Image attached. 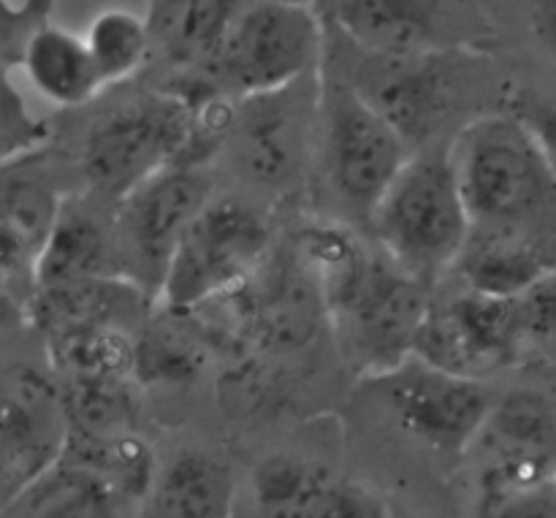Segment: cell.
<instances>
[{
  "label": "cell",
  "mask_w": 556,
  "mask_h": 518,
  "mask_svg": "<svg viewBox=\"0 0 556 518\" xmlns=\"http://www.w3.org/2000/svg\"><path fill=\"white\" fill-rule=\"evenodd\" d=\"M451 161L472 228L556 237V177L510 109L462 125L451 136Z\"/></svg>",
  "instance_id": "cell-1"
},
{
  "label": "cell",
  "mask_w": 556,
  "mask_h": 518,
  "mask_svg": "<svg viewBox=\"0 0 556 518\" xmlns=\"http://www.w3.org/2000/svg\"><path fill=\"white\" fill-rule=\"evenodd\" d=\"M369 228L380 250L410 275L438 286L454 271L472 223L451 161V139L413 152Z\"/></svg>",
  "instance_id": "cell-2"
},
{
  "label": "cell",
  "mask_w": 556,
  "mask_h": 518,
  "mask_svg": "<svg viewBox=\"0 0 556 518\" xmlns=\"http://www.w3.org/2000/svg\"><path fill=\"white\" fill-rule=\"evenodd\" d=\"M79 157L92 193L114 204L163 168L201 166L195 103L161 87L119 103L90 125Z\"/></svg>",
  "instance_id": "cell-3"
},
{
  "label": "cell",
  "mask_w": 556,
  "mask_h": 518,
  "mask_svg": "<svg viewBox=\"0 0 556 518\" xmlns=\"http://www.w3.org/2000/svg\"><path fill=\"white\" fill-rule=\"evenodd\" d=\"M413 152L405 136L351 81H324L318 157L342 223L372 220Z\"/></svg>",
  "instance_id": "cell-4"
},
{
  "label": "cell",
  "mask_w": 556,
  "mask_h": 518,
  "mask_svg": "<svg viewBox=\"0 0 556 518\" xmlns=\"http://www.w3.org/2000/svg\"><path fill=\"white\" fill-rule=\"evenodd\" d=\"M266 217L248 201L215 195L179 242L157 307L190 315L242 291L271 253Z\"/></svg>",
  "instance_id": "cell-5"
},
{
  "label": "cell",
  "mask_w": 556,
  "mask_h": 518,
  "mask_svg": "<svg viewBox=\"0 0 556 518\" xmlns=\"http://www.w3.org/2000/svg\"><path fill=\"white\" fill-rule=\"evenodd\" d=\"M434 288L383 250L375 253L364 280L329 309V329L345 367L358 378L378 380L416 356Z\"/></svg>",
  "instance_id": "cell-6"
},
{
  "label": "cell",
  "mask_w": 556,
  "mask_h": 518,
  "mask_svg": "<svg viewBox=\"0 0 556 518\" xmlns=\"http://www.w3.org/2000/svg\"><path fill=\"white\" fill-rule=\"evenodd\" d=\"M324 25L309 0H248L223 43L212 79L242 98L313 79L324 60Z\"/></svg>",
  "instance_id": "cell-7"
},
{
  "label": "cell",
  "mask_w": 556,
  "mask_h": 518,
  "mask_svg": "<svg viewBox=\"0 0 556 518\" xmlns=\"http://www.w3.org/2000/svg\"><path fill=\"white\" fill-rule=\"evenodd\" d=\"M478 65V49L416 54V58H378L367 54L358 79L351 81L358 96L378 109L413 150L432 144L438 130L470 101Z\"/></svg>",
  "instance_id": "cell-8"
},
{
  "label": "cell",
  "mask_w": 556,
  "mask_h": 518,
  "mask_svg": "<svg viewBox=\"0 0 556 518\" xmlns=\"http://www.w3.org/2000/svg\"><path fill=\"white\" fill-rule=\"evenodd\" d=\"M478 514L556 481V394L510 389L497 396L472 443Z\"/></svg>",
  "instance_id": "cell-9"
},
{
  "label": "cell",
  "mask_w": 556,
  "mask_h": 518,
  "mask_svg": "<svg viewBox=\"0 0 556 518\" xmlns=\"http://www.w3.org/2000/svg\"><path fill=\"white\" fill-rule=\"evenodd\" d=\"M212 177L201 166L163 168L117 204L114 253L125 261V280L155 302L179 242L204 206L215 199Z\"/></svg>",
  "instance_id": "cell-10"
},
{
  "label": "cell",
  "mask_w": 556,
  "mask_h": 518,
  "mask_svg": "<svg viewBox=\"0 0 556 518\" xmlns=\"http://www.w3.org/2000/svg\"><path fill=\"white\" fill-rule=\"evenodd\" d=\"M320 96L313 79L237 103L228 150L237 172L266 190H288L307 172L320 144Z\"/></svg>",
  "instance_id": "cell-11"
},
{
  "label": "cell",
  "mask_w": 556,
  "mask_h": 518,
  "mask_svg": "<svg viewBox=\"0 0 556 518\" xmlns=\"http://www.w3.org/2000/svg\"><path fill=\"white\" fill-rule=\"evenodd\" d=\"M416 356L445 372L486 380L527 358L519 299H500L462 286L434 288Z\"/></svg>",
  "instance_id": "cell-12"
},
{
  "label": "cell",
  "mask_w": 556,
  "mask_h": 518,
  "mask_svg": "<svg viewBox=\"0 0 556 518\" xmlns=\"http://www.w3.org/2000/svg\"><path fill=\"white\" fill-rule=\"evenodd\" d=\"M369 383L383 391L402 432L440 456L470 454L494 405L481 380L445 372L418 356Z\"/></svg>",
  "instance_id": "cell-13"
},
{
  "label": "cell",
  "mask_w": 556,
  "mask_h": 518,
  "mask_svg": "<svg viewBox=\"0 0 556 518\" xmlns=\"http://www.w3.org/2000/svg\"><path fill=\"white\" fill-rule=\"evenodd\" d=\"M342 36L378 58L476 49L481 11L472 0H334Z\"/></svg>",
  "instance_id": "cell-14"
},
{
  "label": "cell",
  "mask_w": 556,
  "mask_h": 518,
  "mask_svg": "<svg viewBox=\"0 0 556 518\" xmlns=\"http://www.w3.org/2000/svg\"><path fill=\"white\" fill-rule=\"evenodd\" d=\"M71 443L63 380L36 367L9 369L0 410V494L3 505L65 459Z\"/></svg>",
  "instance_id": "cell-15"
},
{
  "label": "cell",
  "mask_w": 556,
  "mask_h": 518,
  "mask_svg": "<svg viewBox=\"0 0 556 518\" xmlns=\"http://www.w3.org/2000/svg\"><path fill=\"white\" fill-rule=\"evenodd\" d=\"M223 302L233 304L237 326L250 340L277 351L307 348L324 326L329 329L324 291L293 244L271 250L253 280Z\"/></svg>",
  "instance_id": "cell-16"
},
{
  "label": "cell",
  "mask_w": 556,
  "mask_h": 518,
  "mask_svg": "<svg viewBox=\"0 0 556 518\" xmlns=\"http://www.w3.org/2000/svg\"><path fill=\"white\" fill-rule=\"evenodd\" d=\"M556 269V237L472 228L451 275L462 286L500 299H519Z\"/></svg>",
  "instance_id": "cell-17"
},
{
  "label": "cell",
  "mask_w": 556,
  "mask_h": 518,
  "mask_svg": "<svg viewBox=\"0 0 556 518\" xmlns=\"http://www.w3.org/2000/svg\"><path fill=\"white\" fill-rule=\"evenodd\" d=\"M30 161L3 166L0 244H3L5 288L11 291V286L22 280L33 299V293H36L33 275H36L38 255L47 248L68 201L60 195V190L49 179L30 172Z\"/></svg>",
  "instance_id": "cell-18"
},
{
  "label": "cell",
  "mask_w": 556,
  "mask_h": 518,
  "mask_svg": "<svg viewBox=\"0 0 556 518\" xmlns=\"http://www.w3.org/2000/svg\"><path fill=\"white\" fill-rule=\"evenodd\" d=\"M244 0H155L150 11L152 54L174 68L172 79L210 76ZM215 81V79H212Z\"/></svg>",
  "instance_id": "cell-19"
},
{
  "label": "cell",
  "mask_w": 556,
  "mask_h": 518,
  "mask_svg": "<svg viewBox=\"0 0 556 518\" xmlns=\"http://www.w3.org/2000/svg\"><path fill=\"white\" fill-rule=\"evenodd\" d=\"M237 494V478L223 456L188 448L157 470L141 518H233Z\"/></svg>",
  "instance_id": "cell-20"
},
{
  "label": "cell",
  "mask_w": 556,
  "mask_h": 518,
  "mask_svg": "<svg viewBox=\"0 0 556 518\" xmlns=\"http://www.w3.org/2000/svg\"><path fill=\"white\" fill-rule=\"evenodd\" d=\"M20 71L25 85L58 109L87 106L106 90L85 36L54 22L36 27L22 41Z\"/></svg>",
  "instance_id": "cell-21"
},
{
  "label": "cell",
  "mask_w": 556,
  "mask_h": 518,
  "mask_svg": "<svg viewBox=\"0 0 556 518\" xmlns=\"http://www.w3.org/2000/svg\"><path fill=\"white\" fill-rule=\"evenodd\" d=\"M139 299H150L125 277H101L68 288L38 291L27 304V315L47 340L96 329V326H128V315L139 309Z\"/></svg>",
  "instance_id": "cell-22"
},
{
  "label": "cell",
  "mask_w": 556,
  "mask_h": 518,
  "mask_svg": "<svg viewBox=\"0 0 556 518\" xmlns=\"http://www.w3.org/2000/svg\"><path fill=\"white\" fill-rule=\"evenodd\" d=\"M342 478L329 465L302 454H275L250 472L253 518H318Z\"/></svg>",
  "instance_id": "cell-23"
},
{
  "label": "cell",
  "mask_w": 556,
  "mask_h": 518,
  "mask_svg": "<svg viewBox=\"0 0 556 518\" xmlns=\"http://www.w3.org/2000/svg\"><path fill=\"white\" fill-rule=\"evenodd\" d=\"M128 510L139 508L101 476L68 459L3 505L5 518H128Z\"/></svg>",
  "instance_id": "cell-24"
},
{
  "label": "cell",
  "mask_w": 556,
  "mask_h": 518,
  "mask_svg": "<svg viewBox=\"0 0 556 518\" xmlns=\"http://www.w3.org/2000/svg\"><path fill=\"white\" fill-rule=\"evenodd\" d=\"M112 255V233L103 231V226L92 215L65 204L47 248L38 255L36 275H33L36 293L114 277L112 266H109Z\"/></svg>",
  "instance_id": "cell-25"
},
{
  "label": "cell",
  "mask_w": 556,
  "mask_h": 518,
  "mask_svg": "<svg viewBox=\"0 0 556 518\" xmlns=\"http://www.w3.org/2000/svg\"><path fill=\"white\" fill-rule=\"evenodd\" d=\"M134 378L63 380L71 424L68 445H103L136 434Z\"/></svg>",
  "instance_id": "cell-26"
},
{
  "label": "cell",
  "mask_w": 556,
  "mask_h": 518,
  "mask_svg": "<svg viewBox=\"0 0 556 518\" xmlns=\"http://www.w3.org/2000/svg\"><path fill=\"white\" fill-rule=\"evenodd\" d=\"M81 36L103 87L134 79L152 60L150 20L125 5H109L98 11Z\"/></svg>",
  "instance_id": "cell-27"
},
{
  "label": "cell",
  "mask_w": 556,
  "mask_h": 518,
  "mask_svg": "<svg viewBox=\"0 0 556 518\" xmlns=\"http://www.w3.org/2000/svg\"><path fill=\"white\" fill-rule=\"evenodd\" d=\"M54 372L76 378H134L136 337L128 326L109 324L47 340Z\"/></svg>",
  "instance_id": "cell-28"
},
{
  "label": "cell",
  "mask_w": 556,
  "mask_h": 518,
  "mask_svg": "<svg viewBox=\"0 0 556 518\" xmlns=\"http://www.w3.org/2000/svg\"><path fill=\"white\" fill-rule=\"evenodd\" d=\"M166 313V309H163ZM166 324H150L136 337L134 380L152 389H174L185 386L199 375L204 351L193 337L174 329L172 313Z\"/></svg>",
  "instance_id": "cell-29"
},
{
  "label": "cell",
  "mask_w": 556,
  "mask_h": 518,
  "mask_svg": "<svg viewBox=\"0 0 556 518\" xmlns=\"http://www.w3.org/2000/svg\"><path fill=\"white\" fill-rule=\"evenodd\" d=\"M49 139V125L43 117L27 109L25 98L14 85V71L5 68L3 76V109H0V144H3V166L30 161L41 155Z\"/></svg>",
  "instance_id": "cell-30"
},
{
  "label": "cell",
  "mask_w": 556,
  "mask_h": 518,
  "mask_svg": "<svg viewBox=\"0 0 556 518\" xmlns=\"http://www.w3.org/2000/svg\"><path fill=\"white\" fill-rule=\"evenodd\" d=\"M527 356L556 362V269L519 296Z\"/></svg>",
  "instance_id": "cell-31"
},
{
  "label": "cell",
  "mask_w": 556,
  "mask_h": 518,
  "mask_svg": "<svg viewBox=\"0 0 556 518\" xmlns=\"http://www.w3.org/2000/svg\"><path fill=\"white\" fill-rule=\"evenodd\" d=\"M508 109L527 125L535 144L541 147L543 157H546L548 168L556 177V103L548 98H541L538 92L516 90L510 96Z\"/></svg>",
  "instance_id": "cell-32"
},
{
  "label": "cell",
  "mask_w": 556,
  "mask_h": 518,
  "mask_svg": "<svg viewBox=\"0 0 556 518\" xmlns=\"http://www.w3.org/2000/svg\"><path fill=\"white\" fill-rule=\"evenodd\" d=\"M318 518H394V503L364 483L340 481Z\"/></svg>",
  "instance_id": "cell-33"
},
{
  "label": "cell",
  "mask_w": 556,
  "mask_h": 518,
  "mask_svg": "<svg viewBox=\"0 0 556 518\" xmlns=\"http://www.w3.org/2000/svg\"><path fill=\"white\" fill-rule=\"evenodd\" d=\"M481 518H556V481L514 494L494 508L483 510Z\"/></svg>",
  "instance_id": "cell-34"
},
{
  "label": "cell",
  "mask_w": 556,
  "mask_h": 518,
  "mask_svg": "<svg viewBox=\"0 0 556 518\" xmlns=\"http://www.w3.org/2000/svg\"><path fill=\"white\" fill-rule=\"evenodd\" d=\"M525 9L535 41L556 60V0H525Z\"/></svg>",
  "instance_id": "cell-35"
},
{
  "label": "cell",
  "mask_w": 556,
  "mask_h": 518,
  "mask_svg": "<svg viewBox=\"0 0 556 518\" xmlns=\"http://www.w3.org/2000/svg\"><path fill=\"white\" fill-rule=\"evenodd\" d=\"M394 518H421V516H416V514H413V510H407L405 505L394 503Z\"/></svg>",
  "instance_id": "cell-36"
}]
</instances>
